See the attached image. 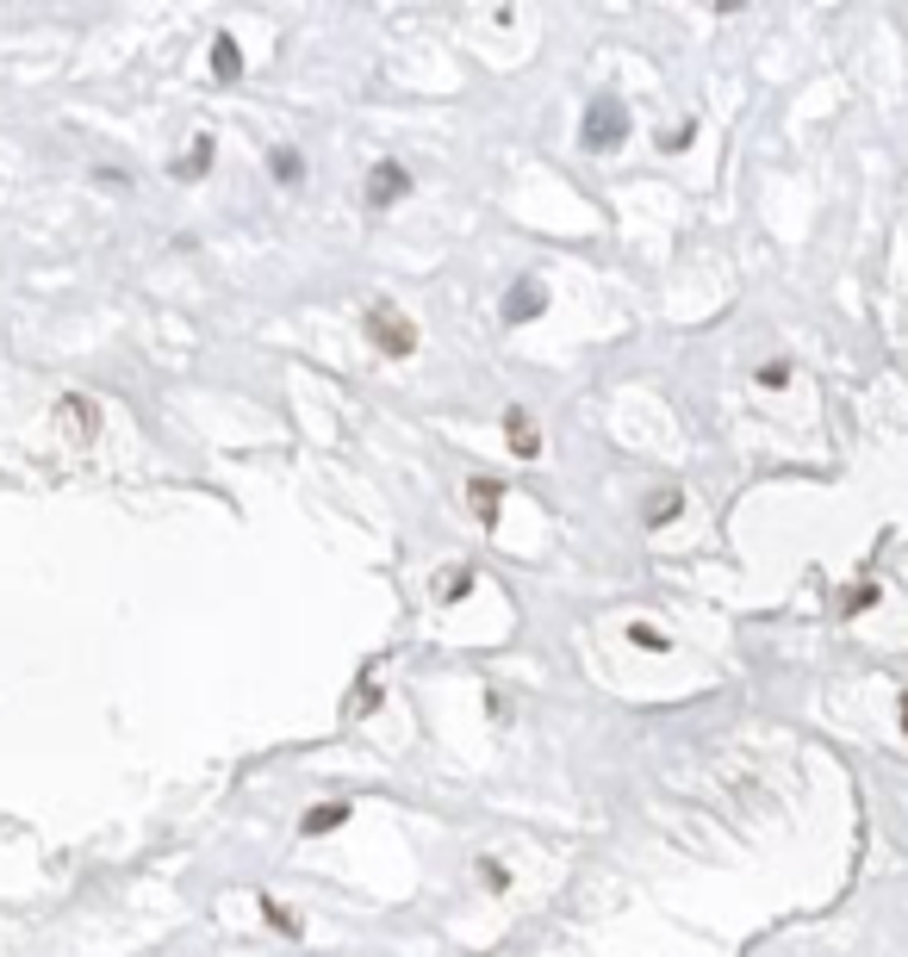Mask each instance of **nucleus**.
Returning a JSON list of instances; mask_svg holds the SVG:
<instances>
[{"mask_svg":"<svg viewBox=\"0 0 908 957\" xmlns=\"http://www.w3.org/2000/svg\"><path fill=\"white\" fill-rule=\"evenodd\" d=\"M622 137H629V106H622L617 94H598L591 106H585L579 143H585L591 155H610V150H622Z\"/></svg>","mask_w":908,"mask_h":957,"instance_id":"f257e3e1","label":"nucleus"},{"mask_svg":"<svg viewBox=\"0 0 908 957\" xmlns=\"http://www.w3.org/2000/svg\"><path fill=\"white\" fill-rule=\"evenodd\" d=\"M361 330H368V343L380 348V355H392V361H405L411 348H417V324H411L392 299H373L368 318H361Z\"/></svg>","mask_w":908,"mask_h":957,"instance_id":"f03ea898","label":"nucleus"},{"mask_svg":"<svg viewBox=\"0 0 908 957\" xmlns=\"http://www.w3.org/2000/svg\"><path fill=\"white\" fill-rule=\"evenodd\" d=\"M405 193H411V169L399 162V155H380V162L368 169V211H392Z\"/></svg>","mask_w":908,"mask_h":957,"instance_id":"7ed1b4c3","label":"nucleus"},{"mask_svg":"<svg viewBox=\"0 0 908 957\" xmlns=\"http://www.w3.org/2000/svg\"><path fill=\"white\" fill-rule=\"evenodd\" d=\"M504 441H510V454H517V460H541V429H536V417H529L522 404L504 411Z\"/></svg>","mask_w":908,"mask_h":957,"instance_id":"20e7f679","label":"nucleus"},{"mask_svg":"<svg viewBox=\"0 0 908 957\" xmlns=\"http://www.w3.org/2000/svg\"><path fill=\"white\" fill-rule=\"evenodd\" d=\"M548 311V287L541 280H517V287L504 292V324H529Z\"/></svg>","mask_w":908,"mask_h":957,"instance_id":"39448f33","label":"nucleus"},{"mask_svg":"<svg viewBox=\"0 0 908 957\" xmlns=\"http://www.w3.org/2000/svg\"><path fill=\"white\" fill-rule=\"evenodd\" d=\"M467 504H473V517H480V529H498L504 485H498V479H473V485H467Z\"/></svg>","mask_w":908,"mask_h":957,"instance_id":"423d86ee","label":"nucleus"},{"mask_svg":"<svg viewBox=\"0 0 908 957\" xmlns=\"http://www.w3.org/2000/svg\"><path fill=\"white\" fill-rule=\"evenodd\" d=\"M62 423L76 429V441H94L100 436V411L81 399V392H69V399H62Z\"/></svg>","mask_w":908,"mask_h":957,"instance_id":"0eeeda50","label":"nucleus"},{"mask_svg":"<svg viewBox=\"0 0 908 957\" xmlns=\"http://www.w3.org/2000/svg\"><path fill=\"white\" fill-rule=\"evenodd\" d=\"M343 821H348V803H318V808H306V815H299V833H306V840H318V833H336Z\"/></svg>","mask_w":908,"mask_h":957,"instance_id":"6e6552de","label":"nucleus"},{"mask_svg":"<svg viewBox=\"0 0 908 957\" xmlns=\"http://www.w3.org/2000/svg\"><path fill=\"white\" fill-rule=\"evenodd\" d=\"M473 578H480L473 566H442V573H436V597H442V603H461V597L473 591Z\"/></svg>","mask_w":908,"mask_h":957,"instance_id":"1a4fd4ad","label":"nucleus"},{"mask_svg":"<svg viewBox=\"0 0 908 957\" xmlns=\"http://www.w3.org/2000/svg\"><path fill=\"white\" fill-rule=\"evenodd\" d=\"M206 169H212V137H194V150L181 155V162H174L169 174H174V181H199Z\"/></svg>","mask_w":908,"mask_h":957,"instance_id":"9d476101","label":"nucleus"},{"mask_svg":"<svg viewBox=\"0 0 908 957\" xmlns=\"http://www.w3.org/2000/svg\"><path fill=\"white\" fill-rule=\"evenodd\" d=\"M212 76H218V81H237V76H243V50H237V38H225V32L212 38Z\"/></svg>","mask_w":908,"mask_h":957,"instance_id":"9b49d317","label":"nucleus"},{"mask_svg":"<svg viewBox=\"0 0 908 957\" xmlns=\"http://www.w3.org/2000/svg\"><path fill=\"white\" fill-rule=\"evenodd\" d=\"M678 510H685V492H654V504H647V529H666Z\"/></svg>","mask_w":908,"mask_h":957,"instance_id":"f8f14e48","label":"nucleus"},{"mask_svg":"<svg viewBox=\"0 0 908 957\" xmlns=\"http://www.w3.org/2000/svg\"><path fill=\"white\" fill-rule=\"evenodd\" d=\"M262 914H268V926H280L287 938H299V933H306V920L292 914V908H280L274 896H262Z\"/></svg>","mask_w":908,"mask_h":957,"instance_id":"ddd939ff","label":"nucleus"},{"mask_svg":"<svg viewBox=\"0 0 908 957\" xmlns=\"http://www.w3.org/2000/svg\"><path fill=\"white\" fill-rule=\"evenodd\" d=\"M268 169H274V181H287V187H292V181L306 174V162H299L292 150H274V155H268Z\"/></svg>","mask_w":908,"mask_h":957,"instance_id":"4468645a","label":"nucleus"},{"mask_svg":"<svg viewBox=\"0 0 908 957\" xmlns=\"http://www.w3.org/2000/svg\"><path fill=\"white\" fill-rule=\"evenodd\" d=\"M629 641H635V647H647V653H666V647H673V641H666L659 629H647V622H635V629H629Z\"/></svg>","mask_w":908,"mask_h":957,"instance_id":"2eb2a0df","label":"nucleus"},{"mask_svg":"<svg viewBox=\"0 0 908 957\" xmlns=\"http://www.w3.org/2000/svg\"><path fill=\"white\" fill-rule=\"evenodd\" d=\"M759 385H772V392H778V385H791V367H784V361L759 367Z\"/></svg>","mask_w":908,"mask_h":957,"instance_id":"dca6fc26","label":"nucleus"},{"mask_svg":"<svg viewBox=\"0 0 908 957\" xmlns=\"http://www.w3.org/2000/svg\"><path fill=\"white\" fill-rule=\"evenodd\" d=\"M871 603H877V585H859V591L847 597V610H871Z\"/></svg>","mask_w":908,"mask_h":957,"instance_id":"f3484780","label":"nucleus"},{"mask_svg":"<svg viewBox=\"0 0 908 957\" xmlns=\"http://www.w3.org/2000/svg\"><path fill=\"white\" fill-rule=\"evenodd\" d=\"M373 703H380V684H355V715H361V708H373Z\"/></svg>","mask_w":908,"mask_h":957,"instance_id":"a211bd4d","label":"nucleus"},{"mask_svg":"<svg viewBox=\"0 0 908 957\" xmlns=\"http://www.w3.org/2000/svg\"><path fill=\"white\" fill-rule=\"evenodd\" d=\"M480 877L492 883V889H504V864H498V858H485V864H480Z\"/></svg>","mask_w":908,"mask_h":957,"instance_id":"6ab92c4d","label":"nucleus"},{"mask_svg":"<svg viewBox=\"0 0 908 957\" xmlns=\"http://www.w3.org/2000/svg\"><path fill=\"white\" fill-rule=\"evenodd\" d=\"M896 715H903V734H908V696H903V708H896Z\"/></svg>","mask_w":908,"mask_h":957,"instance_id":"aec40b11","label":"nucleus"}]
</instances>
